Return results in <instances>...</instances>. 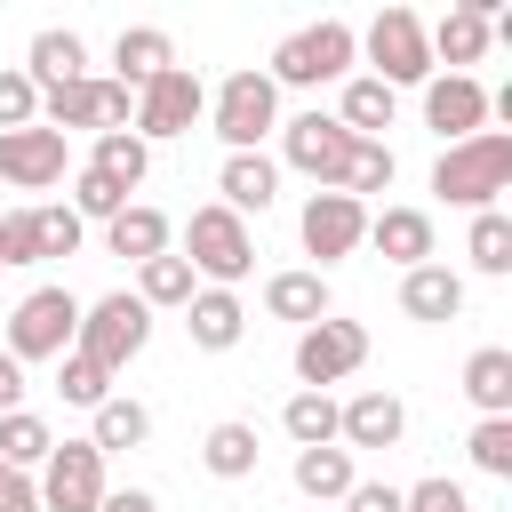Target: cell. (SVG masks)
<instances>
[{"instance_id": "6da1fadb", "label": "cell", "mask_w": 512, "mask_h": 512, "mask_svg": "<svg viewBox=\"0 0 512 512\" xmlns=\"http://www.w3.org/2000/svg\"><path fill=\"white\" fill-rule=\"evenodd\" d=\"M512 184V128H480V136H464V144H448L440 152V168H432V192L448 200V208H496V192Z\"/></svg>"}, {"instance_id": "7a4b0ae2", "label": "cell", "mask_w": 512, "mask_h": 512, "mask_svg": "<svg viewBox=\"0 0 512 512\" xmlns=\"http://www.w3.org/2000/svg\"><path fill=\"white\" fill-rule=\"evenodd\" d=\"M184 264H192V280H208V288H240V280L256 272V232H248V216H232L224 200L192 208V224H184Z\"/></svg>"}, {"instance_id": "3957f363", "label": "cell", "mask_w": 512, "mask_h": 512, "mask_svg": "<svg viewBox=\"0 0 512 512\" xmlns=\"http://www.w3.org/2000/svg\"><path fill=\"white\" fill-rule=\"evenodd\" d=\"M144 344H152V312H144L128 288H112V296L80 304V336H72V352H80V360H96L104 376H120Z\"/></svg>"}, {"instance_id": "277c9868", "label": "cell", "mask_w": 512, "mask_h": 512, "mask_svg": "<svg viewBox=\"0 0 512 512\" xmlns=\"http://www.w3.org/2000/svg\"><path fill=\"white\" fill-rule=\"evenodd\" d=\"M352 56H360V40H352V24H304V32H288L280 48H272V64H264V80L272 88H320V80H344L352 72Z\"/></svg>"}, {"instance_id": "5b68a950", "label": "cell", "mask_w": 512, "mask_h": 512, "mask_svg": "<svg viewBox=\"0 0 512 512\" xmlns=\"http://www.w3.org/2000/svg\"><path fill=\"white\" fill-rule=\"evenodd\" d=\"M208 128L224 136V152H256L272 128H280V88L248 64V72H232L216 96H208Z\"/></svg>"}, {"instance_id": "8992f818", "label": "cell", "mask_w": 512, "mask_h": 512, "mask_svg": "<svg viewBox=\"0 0 512 512\" xmlns=\"http://www.w3.org/2000/svg\"><path fill=\"white\" fill-rule=\"evenodd\" d=\"M80 336V296L72 288H32L16 312H8V360H64Z\"/></svg>"}, {"instance_id": "52a82bcc", "label": "cell", "mask_w": 512, "mask_h": 512, "mask_svg": "<svg viewBox=\"0 0 512 512\" xmlns=\"http://www.w3.org/2000/svg\"><path fill=\"white\" fill-rule=\"evenodd\" d=\"M368 80H384V88H416V80H432V40H424V16L416 8H384L376 24H368Z\"/></svg>"}, {"instance_id": "ba28073f", "label": "cell", "mask_w": 512, "mask_h": 512, "mask_svg": "<svg viewBox=\"0 0 512 512\" xmlns=\"http://www.w3.org/2000/svg\"><path fill=\"white\" fill-rule=\"evenodd\" d=\"M368 360V328L360 320H312V328H296V384L304 392H328V384H344L352 368Z\"/></svg>"}, {"instance_id": "9c48e42d", "label": "cell", "mask_w": 512, "mask_h": 512, "mask_svg": "<svg viewBox=\"0 0 512 512\" xmlns=\"http://www.w3.org/2000/svg\"><path fill=\"white\" fill-rule=\"evenodd\" d=\"M208 112V88L192 64H168L152 88H136V136L144 144H168V136H192V120Z\"/></svg>"}, {"instance_id": "30bf717a", "label": "cell", "mask_w": 512, "mask_h": 512, "mask_svg": "<svg viewBox=\"0 0 512 512\" xmlns=\"http://www.w3.org/2000/svg\"><path fill=\"white\" fill-rule=\"evenodd\" d=\"M128 104H136V96H128L112 72H88V80L40 96V112H48L56 136H72V128H96V136H104V128H128Z\"/></svg>"}, {"instance_id": "8fae6325", "label": "cell", "mask_w": 512, "mask_h": 512, "mask_svg": "<svg viewBox=\"0 0 512 512\" xmlns=\"http://www.w3.org/2000/svg\"><path fill=\"white\" fill-rule=\"evenodd\" d=\"M32 488H40V512H96L104 504V456L88 440H56Z\"/></svg>"}, {"instance_id": "7c38bea8", "label": "cell", "mask_w": 512, "mask_h": 512, "mask_svg": "<svg viewBox=\"0 0 512 512\" xmlns=\"http://www.w3.org/2000/svg\"><path fill=\"white\" fill-rule=\"evenodd\" d=\"M344 152H352V136H344V120H336V112H296V120H280V160H288V168H304L320 192L336 184Z\"/></svg>"}, {"instance_id": "4fadbf2b", "label": "cell", "mask_w": 512, "mask_h": 512, "mask_svg": "<svg viewBox=\"0 0 512 512\" xmlns=\"http://www.w3.org/2000/svg\"><path fill=\"white\" fill-rule=\"evenodd\" d=\"M424 128H432L440 144L480 136V128H488V88H480L472 72H432V80H424Z\"/></svg>"}, {"instance_id": "5bb4252c", "label": "cell", "mask_w": 512, "mask_h": 512, "mask_svg": "<svg viewBox=\"0 0 512 512\" xmlns=\"http://www.w3.org/2000/svg\"><path fill=\"white\" fill-rule=\"evenodd\" d=\"M296 232H304V256L336 264V256H352V248L368 240V208H360V200H344V192H312V200H304V216H296Z\"/></svg>"}, {"instance_id": "9a60e30c", "label": "cell", "mask_w": 512, "mask_h": 512, "mask_svg": "<svg viewBox=\"0 0 512 512\" xmlns=\"http://www.w3.org/2000/svg\"><path fill=\"white\" fill-rule=\"evenodd\" d=\"M0 184H16V192H48V184H64V136H56L48 120L8 128V136H0Z\"/></svg>"}, {"instance_id": "2e32d148", "label": "cell", "mask_w": 512, "mask_h": 512, "mask_svg": "<svg viewBox=\"0 0 512 512\" xmlns=\"http://www.w3.org/2000/svg\"><path fill=\"white\" fill-rule=\"evenodd\" d=\"M408 432V408L392 392H352L336 400V448H400Z\"/></svg>"}, {"instance_id": "e0dca14e", "label": "cell", "mask_w": 512, "mask_h": 512, "mask_svg": "<svg viewBox=\"0 0 512 512\" xmlns=\"http://www.w3.org/2000/svg\"><path fill=\"white\" fill-rule=\"evenodd\" d=\"M168 64H176V40H168L160 24H128V32L112 40V80H120L128 96H136V88H152Z\"/></svg>"}, {"instance_id": "ac0fdd59", "label": "cell", "mask_w": 512, "mask_h": 512, "mask_svg": "<svg viewBox=\"0 0 512 512\" xmlns=\"http://www.w3.org/2000/svg\"><path fill=\"white\" fill-rule=\"evenodd\" d=\"M216 192H224V208H232V216H264V208L280 200V168H272L264 152H224Z\"/></svg>"}, {"instance_id": "d6986e66", "label": "cell", "mask_w": 512, "mask_h": 512, "mask_svg": "<svg viewBox=\"0 0 512 512\" xmlns=\"http://www.w3.org/2000/svg\"><path fill=\"white\" fill-rule=\"evenodd\" d=\"M368 248L384 264L416 272V264H432V216L424 208H384V216H368Z\"/></svg>"}, {"instance_id": "ffe728a7", "label": "cell", "mask_w": 512, "mask_h": 512, "mask_svg": "<svg viewBox=\"0 0 512 512\" xmlns=\"http://www.w3.org/2000/svg\"><path fill=\"white\" fill-rule=\"evenodd\" d=\"M424 40H432V72L448 64V72H464V64H480L488 56V16L472 8V0H456L440 24H424Z\"/></svg>"}, {"instance_id": "44dd1931", "label": "cell", "mask_w": 512, "mask_h": 512, "mask_svg": "<svg viewBox=\"0 0 512 512\" xmlns=\"http://www.w3.org/2000/svg\"><path fill=\"white\" fill-rule=\"evenodd\" d=\"M400 312L424 320V328H440V320L464 312V280L448 264H416V272H400Z\"/></svg>"}, {"instance_id": "7402d4cb", "label": "cell", "mask_w": 512, "mask_h": 512, "mask_svg": "<svg viewBox=\"0 0 512 512\" xmlns=\"http://www.w3.org/2000/svg\"><path fill=\"white\" fill-rule=\"evenodd\" d=\"M184 328H192V344H200V352H232V344L248 336V312H240V296H232V288H192Z\"/></svg>"}, {"instance_id": "603a6c76", "label": "cell", "mask_w": 512, "mask_h": 512, "mask_svg": "<svg viewBox=\"0 0 512 512\" xmlns=\"http://www.w3.org/2000/svg\"><path fill=\"white\" fill-rule=\"evenodd\" d=\"M24 80L48 96V88H72V80H88V40L80 32H40L32 40V56H24Z\"/></svg>"}, {"instance_id": "cb8c5ba5", "label": "cell", "mask_w": 512, "mask_h": 512, "mask_svg": "<svg viewBox=\"0 0 512 512\" xmlns=\"http://www.w3.org/2000/svg\"><path fill=\"white\" fill-rule=\"evenodd\" d=\"M264 312L272 320H296V328L328 320V272H272L264 280Z\"/></svg>"}, {"instance_id": "d4e9b609", "label": "cell", "mask_w": 512, "mask_h": 512, "mask_svg": "<svg viewBox=\"0 0 512 512\" xmlns=\"http://www.w3.org/2000/svg\"><path fill=\"white\" fill-rule=\"evenodd\" d=\"M392 176H400L392 144H376V136H352V152H344V168H336V184H328V192H344V200H360V208H368V192H384Z\"/></svg>"}, {"instance_id": "484cf974", "label": "cell", "mask_w": 512, "mask_h": 512, "mask_svg": "<svg viewBox=\"0 0 512 512\" xmlns=\"http://www.w3.org/2000/svg\"><path fill=\"white\" fill-rule=\"evenodd\" d=\"M104 240H112V256H128V264H152V256H168V216L144 208V200H128V208L104 224Z\"/></svg>"}, {"instance_id": "4316f807", "label": "cell", "mask_w": 512, "mask_h": 512, "mask_svg": "<svg viewBox=\"0 0 512 512\" xmlns=\"http://www.w3.org/2000/svg\"><path fill=\"white\" fill-rule=\"evenodd\" d=\"M464 400H472L480 416H512V352H504V344H480V352L464 360Z\"/></svg>"}, {"instance_id": "83f0119b", "label": "cell", "mask_w": 512, "mask_h": 512, "mask_svg": "<svg viewBox=\"0 0 512 512\" xmlns=\"http://www.w3.org/2000/svg\"><path fill=\"white\" fill-rule=\"evenodd\" d=\"M392 112H400V96L384 88V80H344V104H336V120H344V136H376L384 144V128H392Z\"/></svg>"}, {"instance_id": "f1b7e54d", "label": "cell", "mask_w": 512, "mask_h": 512, "mask_svg": "<svg viewBox=\"0 0 512 512\" xmlns=\"http://www.w3.org/2000/svg\"><path fill=\"white\" fill-rule=\"evenodd\" d=\"M352 448H296V488L312 496V504H344L352 496Z\"/></svg>"}, {"instance_id": "f546056e", "label": "cell", "mask_w": 512, "mask_h": 512, "mask_svg": "<svg viewBox=\"0 0 512 512\" xmlns=\"http://www.w3.org/2000/svg\"><path fill=\"white\" fill-rule=\"evenodd\" d=\"M88 168H96V176H112L120 192H136V184H144V168H152V144H144L136 128H104V136H96V152H88Z\"/></svg>"}, {"instance_id": "4dcf8cb0", "label": "cell", "mask_w": 512, "mask_h": 512, "mask_svg": "<svg viewBox=\"0 0 512 512\" xmlns=\"http://www.w3.org/2000/svg\"><path fill=\"white\" fill-rule=\"evenodd\" d=\"M192 288H200V280H192L184 256H152V264H136V304H144V312H184Z\"/></svg>"}, {"instance_id": "1f68e13d", "label": "cell", "mask_w": 512, "mask_h": 512, "mask_svg": "<svg viewBox=\"0 0 512 512\" xmlns=\"http://www.w3.org/2000/svg\"><path fill=\"white\" fill-rule=\"evenodd\" d=\"M144 440H152V408H144V400H120V392H112V400L96 408V424H88V448H96V456L144 448Z\"/></svg>"}, {"instance_id": "d6a6232c", "label": "cell", "mask_w": 512, "mask_h": 512, "mask_svg": "<svg viewBox=\"0 0 512 512\" xmlns=\"http://www.w3.org/2000/svg\"><path fill=\"white\" fill-rule=\"evenodd\" d=\"M200 464H208L216 480H248V472H256V424H240V416L208 424V440H200Z\"/></svg>"}, {"instance_id": "836d02e7", "label": "cell", "mask_w": 512, "mask_h": 512, "mask_svg": "<svg viewBox=\"0 0 512 512\" xmlns=\"http://www.w3.org/2000/svg\"><path fill=\"white\" fill-rule=\"evenodd\" d=\"M464 256H472V272L504 280V272H512V216H504V208H480L472 232H464Z\"/></svg>"}, {"instance_id": "e575fe53", "label": "cell", "mask_w": 512, "mask_h": 512, "mask_svg": "<svg viewBox=\"0 0 512 512\" xmlns=\"http://www.w3.org/2000/svg\"><path fill=\"white\" fill-rule=\"evenodd\" d=\"M280 432H288L296 448H336V400H328V392H296V400L280 408Z\"/></svg>"}, {"instance_id": "d590c367", "label": "cell", "mask_w": 512, "mask_h": 512, "mask_svg": "<svg viewBox=\"0 0 512 512\" xmlns=\"http://www.w3.org/2000/svg\"><path fill=\"white\" fill-rule=\"evenodd\" d=\"M48 448H56V432H48L32 408L0 416V464H8V472H32V464H48Z\"/></svg>"}, {"instance_id": "8d00e7d4", "label": "cell", "mask_w": 512, "mask_h": 512, "mask_svg": "<svg viewBox=\"0 0 512 512\" xmlns=\"http://www.w3.org/2000/svg\"><path fill=\"white\" fill-rule=\"evenodd\" d=\"M64 208H72L80 224H112V216L128 208V192H120L112 176H96V168H80V176H72V200H64Z\"/></svg>"}, {"instance_id": "74e56055", "label": "cell", "mask_w": 512, "mask_h": 512, "mask_svg": "<svg viewBox=\"0 0 512 512\" xmlns=\"http://www.w3.org/2000/svg\"><path fill=\"white\" fill-rule=\"evenodd\" d=\"M80 240H88V224H80L72 208H56V200L32 208V248H40V256H80Z\"/></svg>"}, {"instance_id": "f35d334b", "label": "cell", "mask_w": 512, "mask_h": 512, "mask_svg": "<svg viewBox=\"0 0 512 512\" xmlns=\"http://www.w3.org/2000/svg\"><path fill=\"white\" fill-rule=\"evenodd\" d=\"M56 392H64L72 408H88V416H96V408L112 400V376H104L96 360H80V352H64V360H56Z\"/></svg>"}, {"instance_id": "ab89813d", "label": "cell", "mask_w": 512, "mask_h": 512, "mask_svg": "<svg viewBox=\"0 0 512 512\" xmlns=\"http://www.w3.org/2000/svg\"><path fill=\"white\" fill-rule=\"evenodd\" d=\"M464 448H472V464H480L488 480H512V416H480Z\"/></svg>"}, {"instance_id": "60d3db41", "label": "cell", "mask_w": 512, "mask_h": 512, "mask_svg": "<svg viewBox=\"0 0 512 512\" xmlns=\"http://www.w3.org/2000/svg\"><path fill=\"white\" fill-rule=\"evenodd\" d=\"M32 120H40V88L24 80V64H0V136L32 128Z\"/></svg>"}, {"instance_id": "b9f144b4", "label": "cell", "mask_w": 512, "mask_h": 512, "mask_svg": "<svg viewBox=\"0 0 512 512\" xmlns=\"http://www.w3.org/2000/svg\"><path fill=\"white\" fill-rule=\"evenodd\" d=\"M400 512H472V504L456 480H416V488H400Z\"/></svg>"}, {"instance_id": "7bdbcfd3", "label": "cell", "mask_w": 512, "mask_h": 512, "mask_svg": "<svg viewBox=\"0 0 512 512\" xmlns=\"http://www.w3.org/2000/svg\"><path fill=\"white\" fill-rule=\"evenodd\" d=\"M0 264H40V248H32V208L0 216Z\"/></svg>"}, {"instance_id": "ee69618b", "label": "cell", "mask_w": 512, "mask_h": 512, "mask_svg": "<svg viewBox=\"0 0 512 512\" xmlns=\"http://www.w3.org/2000/svg\"><path fill=\"white\" fill-rule=\"evenodd\" d=\"M344 512H400V488H392V480H352Z\"/></svg>"}, {"instance_id": "f6af8a7d", "label": "cell", "mask_w": 512, "mask_h": 512, "mask_svg": "<svg viewBox=\"0 0 512 512\" xmlns=\"http://www.w3.org/2000/svg\"><path fill=\"white\" fill-rule=\"evenodd\" d=\"M0 512H40V488L24 472H0Z\"/></svg>"}, {"instance_id": "bcb514c9", "label": "cell", "mask_w": 512, "mask_h": 512, "mask_svg": "<svg viewBox=\"0 0 512 512\" xmlns=\"http://www.w3.org/2000/svg\"><path fill=\"white\" fill-rule=\"evenodd\" d=\"M96 512H160V496H152V488H104Z\"/></svg>"}, {"instance_id": "7dc6e473", "label": "cell", "mask_w": 512, "mask_h": 512, "mask_svg": "<svg viewBox=\"0 0 512 512\" xmlns=\"http://www.w3.org/2000/svg\"><path fill=\"white\" fill-rule=\"evenodd\" d=\"M16 408H24V368L0 352V416H16Z\"/></svg>"}, {"instance_id": "c3c4849f", "label": "cell", "mask_w": 512, "mask_h": 512, "mask_svg": "<svg viewBox=\"0 0 512 512\" xmlns=\"http://www.w3.org/2000/svg\"><path fill=\"white\" fill-rule=\"evenodd\" d=\"M0 472H8V464H0Z\"/></svg>"}]
</instances>
